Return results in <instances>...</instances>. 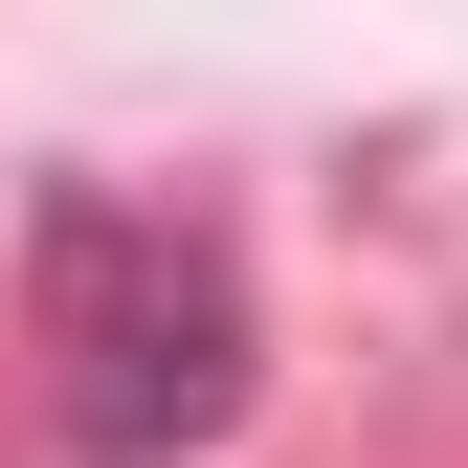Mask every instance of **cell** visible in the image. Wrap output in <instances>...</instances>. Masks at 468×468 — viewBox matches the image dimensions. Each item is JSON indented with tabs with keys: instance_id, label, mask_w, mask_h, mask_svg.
<instances>
[{
	"instance_id": "obj_1",
	"label": "cell",
	"mask_w": 468,
	"mask_h": 468,
	"mask_svg": "<svg viewBox=\"0 0 468 468\" xmlns=\"http://www.w3.org/2000/svg\"><path fill=\"white\" fill-rule=\"evenodd\" d=\"M246 268L156 201H45V424L90 468H179L246 424Z\"/></svg>"
}]
</instances>
